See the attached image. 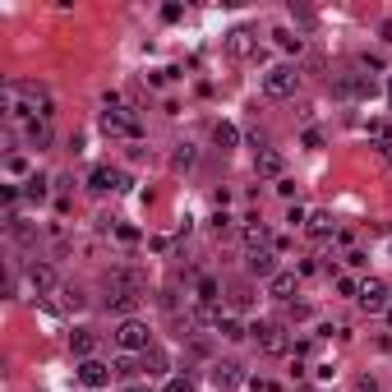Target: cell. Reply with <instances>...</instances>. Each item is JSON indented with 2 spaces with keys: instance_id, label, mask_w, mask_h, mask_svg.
I'll use <instances>...</instances> for the list:
<instances>
[{
  "instance_id": "6da1fadb",
  "label": "cell",
  "mask_w": 392,
  "mask_h": 392,
  "mask_svg": "<svg viewBox=\"0 0 392 392\" xmlns=\"http://www.w3.org/2000/svg\"><path fill=\"white\" fill-rule=\"evenodd\" d=\"M5 111L24 115V120H51L56 115V97L46 93L42 83H33V78H9L5 83Z\"/></svg>"
},
{
  "instance_id": "7a4b0ae2",
  "label": "cell",
  "mask_w": 392,
  "mask_h": 392,
  "mask_svg": "<svg viewBox=\"0 0 392 392\" xmlns=\"http://www.w3.org/2000/svg\"><path fill=\"white\" fill-rule=\"evenodd\" d=\"M102 130L111 134V139H139V115L130 111V106H120L115 97H106V111H102Z\"/></svg>"
},
{
  "instance_id": "3957f363",
  "label": "cell",
  "mask_w": 392,
  "mask_h": 392,
  "mask_svg": "<svg viewBox=\"0 0 392 392\" xmlns=\"http://www.w3.org/2000/svg\"><path fill=\"white\" fill-rule=\"evenodd\" d=\"M332 93H337L341 102H356V97H369V93H374V78L360 70V65H346L341 74H332Z\"/></svg>"
},
{
  "instance_id": "277c9868",
  "label": "cell",
  "mask_w": 392,
  "mask_h": 392,
  "mask_svg": "<svg viewBox=\"0 0 392 392\" xmlns=\"http://www.w3.org/2000/svg\"><path fill=\"white\" fill-rule=\"evenodd\" d=\"M115 346L125 351V356H143V351H153V332L143 319H120V328H115Z\"/></svg>"
},
{
  "instance_id": "5b68a950",
  "label": "cell",
  "mask_w": 392,
  "mask_h": 392,
  "mask_svg": "<svg viewBox=\"0 0 392 392\" xmlns=\"http://www.w3.org/2000/svg\"><path fill=\"white\" fill-rule=\"evenodd\" d=\"M296 93H300V70L296 65H272V70L263 74V97L282 102V97H296Z\"/></svg>"
},
{
  "instance_id": "8992f818",
  "label": "cell",
  "mask_w": 392,
  "mask_h": 392,
  "mask_svg": "<svg viewBox=\"0 0 392 392\" xmlns=\"http://www.w3.org/2000/svg\"><path fill=\"white\" fill-rule=\"evenodd\" d=\"M249 337L259 341V351H268V356H287V328H282V323H254Z\"/></svg>"
},
{
  "instance_id": "52a82bcc",
  "label": "cell",
  "mask_w": 392,
  "mask_h": 392,
  "mask_svg": "<svg viewBox=\"0 0 392 392\" xmlns=\"http://www.w3.org/2000/svg\"><path fill=\"white\" fill-rule=\"evenodd\" d=\"M208 378H212V388H217V392H231V388L249 383V378H244V365H235V360H217Z\"/></svg>"
},
{
  "instance_id": "ba28073f",
  "label": "cell",
  "mask_w": 392,
  "mask_h": 392,
  "mask_svg": "<svg viewBox=\"0 0 392 392\" xmlns=\"http://www.w3.org/2000/svg\"><path fill=\"white\" fill-rule=\"evenodd\" d=\"M244 268H249V277L268 282L272 272H282L277 268V249H272V244H268V249H249V254H244Z\"/></svg>"
},
{
  "instance_id": "9c48e42d",
  "label": "cell",
  "mask_w": 392,
  "mask_h": 392,
  "mask_svg": "<svg viewBox=\"0 0 392 392\" xmlns=\"http://www.w3.org/2000/svg\"><path fill=\"white\" fill-rule=\"evenodd\" d=\"M388 296H392V291H388V282H378V277H369V282H360V305H365L369 314H378V309H388Z\"/></svg>"
},
{
  "instance_id": "30bf717a",
  "label": "cell",
  "mask_w": 392,
  "mask_h": 392,
  "mask_svg": "<svg viewBox=\"0 0 392 392\" xmlns=\"http://www.w3.org/2000/svg\"><path fill=\"white\" fill-rule=\"evenodd\" d=\"M111 374H115V369L111 365H102V360H78V383H83V388H106V383H111Z\"/></svg>"
},
{
  "instance_id": "8fae6325",
  "label": "cell",
  "mask_w": 392,
  "mask_h": 392,
  "mask_svg": "<svg viewBox=\"0 0 392 392\" xmlns=\"http://www.w3.org/2000/svg\"><path fill=\"white\" fill-rule=\"evenodd\" d=\"M106 287L111 291H148V277H143L139 268H111V277H106Z\"/></svg>"
},
{
  "instance_id": "7c38bea8",
  "label": "cell",
  "mask_w": 392,
  "mask_h": 392,
  "mask_svg": "<svg viewBox=\"0 0 392 392\" xmlns=\"http://www.w3.org/2000/svg\"><path fill=\"white\" fill-rule=\"evenodd\" d=\"M51 139H56V134H51V120H28V125H24V143H28V148L46 153V148H51Z\"/></svg>"
},
{
  "instance_id": "4fadbf2b",
  "label": "cell",
  "mask_w": 392,
  "mask_h": 392,
  "mask_svg": "<svg viewBox=\"0 0 392 392\" xmlns=\"http://www.w3.org/2000/svg\"><path fill=\"white\" fill-rule=\"evenodd\" d=\"M143 305V296L139 291H111L106 287V309H115V314H125V319H134V309Z\"/></svg>"
},
{
  "instance_id": "5bb4252c",
  "label": "cell",
  "mask_w": 392,
  "mask_h": 392,
  "mask_svg": "<svg viewBox=\"0 0 392 392\" xmlns=\"http://www.w3.org/2000/svg\"><path fill=\"white\" fill-rule=\"evenodd\" d=\"M254 171H259V175H277V180H282V171H287V157H282L277 148H259V157H254Z\"/></svg>"
},
{
  "instance_id": "9a60e30c",
  "label": "cell",
  "mask_w": 392,
  "mask_h": 392,
  "mask_svg": "<svg viewBox=\"0 0 392 392\" xmlns=\"http://www.w3.org/2000/svg\"><path fill=\"white\" fill-rule=\"evenodd\" d=\"M254 46H259V42H254V33H249V28H231V33H227V51L235 56V61L254 56Z\"/></svg>"
},
{
  "instance_id": "2e32d148",
  "label": "cell",
  "mask_w": 392,
  "mask_h": 392,
  "mask_svg": "<svg viewBox=\"0 0 392 392\" xmlns=\"http://www.w3.org/2000/svg\"><path fill=\"white\" fill-rule=\"evenodd\" d=\"M88 190H93V194L120 190V171H111V166H93V171H88Z\"/></svg>"
},
{
  "instance_id": "e0dca14e",
  "label": "cell",
  "mask_w": 392,
  "mask_h": 392,
  "mask_svg": "<svg viewBox=\"0 0 392 392\" xmlns=\"http://www.w3.org/2000/svg\"><path fill=\"white\" fill-rule=\"evenodd\" d=\"M296 282H300V272H272L268 277V296L272 300H291L296 296Z\"/></svg>"
},
{
  "instance_id": "ac0fdd59",
  "label": "cell",
  "mask_w": 392,
  "mask_h": 392,
  "mask_svg": "<svg viewBox=\"0 0 392 392\" xmlns=\"http://www.w3.org/2000/svg\"><path fill=\"white\" fill-rule=\"evenodd\" d=\"M305 231L314 235V240H328L332 231H337V217H332L328 208H319V212H309V222H305Z\"/></svg>"
},
{
  "instance_id": "d6986e66",
  "label": "cell",
  "mask_w": 392,
  "mask_h": 392,
  "mask_svg": "<svg viewBox=\"0 0 392 392\" xmlns=\"http://www.w3.org/2000/svg\"><path fill=\"white\" fill-rule=\"evenodd\" d=\"M28 282H33V287L37 291H42V296H46V291H56V268H51V263H28Z\"/></svg>"
},
{
  "instance_id": "ffe728a7",
  "label": "cell",
  "mask_w": 392,
  "mask_h": 392,
  "mask_svg": "<svg viewBox=\"0 0 392 392\" xmlns=\"http://www.w3.org/2000/svg\"><path fill=\"white\" fill-rule=\"evenodd\" d=\"M240 235H244V244H249V249H268V244H272V235H268V227H263L259 217H249V222H244Z\"/></svg>"
},
{
  "instance_id": "44dd1931",
  "label": "cell",
  "mask_w": 392,
  "mask_h": 392,
  "mask_svg": "<svg viewBox=\"0 0 392 392\" xmlns=\"http://www.w3.org/2000/svg\"><path fill=\"white\" fill-rule=\"evenodd\" d=\"M194 296H199V305H217L222 300V287H217V277H199V287H194Z\"/></svg>"
},
{
  "instance_id": "7402d4cb",
  "label": "cell",
  "mask_w": 392,
  "mask_h": 392,
  "mask_svg": "<svg viewBox=\"0 0 392 392\" xmlns=\"http://www.w3.org/2000/svg\"><path fill=\"white\" fill-rule=\"evenodd\" d=\"M70 346H74V356H78V360H93V346H97V337H93L88 328H74Z\"/></svg>"
},
{
  "instance_id": "603a6c76",
  "label": "cell",
  "mask_w": 392,
  "mask_h": 392,
  "mask_svg": "<svg viewBox=\"0 0 392 392\" xmlns=\"http://www.w3.org/2000/svg\"><path fill=\"white\" fill-rule=\"evenodd\" d=\"M46 194H51V190H46V175H28V180H24V199L28 203H46Z\"/></svg>"
},
{
  "instance_id": "cb8c5ba5",
  "label": "cell",
  "mask_w": 392,
  "mask_h": 392,
  "mask_svg": "<svg viewBox=\"0 0 392 392\" xmlns=\"http://www.w3.org/2000/svg\"><path fill=\"white\" fill-rule=\"evenodd\" d=\"M272 37H277V46H282V51H305V37H300V33H291V28H277V33H272Z\"/></svg>"
},
{
  "instance_id": "d4e9b609",
  "label": "cell",
  "mask_w": 392,
  "mask_h": 392,
  "mask_svg": "<svg viewBox=\"0 0 392 392\" xmlns=\"http://www.w3.org/2000/svg\"><path fill=\"white\" fill-rule=\"evenodd\" d=\"M194 162H199V148H194V143H180V148H175V157H171L175 171H190Z\"/></svg>"
},
{
  "instance_id": "484cf974",
  "label": "cell",
  "mask_w": 392,
  "mask_h": 392,
  "mask_svg": "<svg viewBox=\"0 0 392 392\" xmlns=\"http://www.w3.org/2000/svg\"><path fill=\"white\" fill-rule=\"evenodd\" d=\"M212 139H217V148H235V143H240V130H235L231 120H222L217 130H212Z\"/></svg>"
},
{
  "instance_id": "4316f807",
  "label": "cell",
  "mask_w": 392,
  "mask_h": 392,
  "mask_svg": "<svg viewBox=\"0 0 392 392\" xmlns=\"http://www.w3.org/2000/svg\"><path fill=\"white\" fill-rule=\"evenodd\" d=\"M217 332H222L227 341H240V337H249V328H244L240 319H217Z\"/></svg>"
},
{
  "instance_id": "83f0119b",
  "label": "cell",
  "mask_w": 392,
  "mask_h": 392,
  "mask_svg": "<svg viewBox=\"0 0 392 392\" xmlns=\"http://www.w3.org/2000/svg\"><path fill=\"white\" fill-rule=\"evenodd\" d=\"M143 369H148V374H166V351H143Z\"/></svg>"
},
{
  "instance_id": "f1b7e54d",
  "label": "cell",
  "mask_w": 392,
  "mask_h": 392,
  "mask_svg": "<svg viewBox=\"0 0 392 392\" xmlns=\"http://www.w3.org/2000/svg\"><path fill=\"white\" fill-rule=\"evenodd\" d=\"M291 19L305 24V28H314V9H305V5H291Z\"/></svg>"
},
{
  "instance_id": "f546056e",
  "label": "cell",
  "mask_w": 392,
  "mask_h": 392,
  "mask_svg": "<svg viewBox=\"0 0 392 392\" xmlns=\"http://www.w3.org/2000/svg\"><path fill=\"white\" fill-rule=\"evenodd\" d=\"M162 392H194V383H190V378H180V374H175V378H166V388Z\"/></svg>"
},
{
  "instance_id": "4dcf8cb0",
  "label": "cell",
  "mask_w": 392,
  "mask_h": 392,
  "mask_svg": "<svg viewBox=\"0 0 392 392\" xmlns=\"http://www.w3.org/2000/svg\"><path fill=\"white\" fill-rule=\"evenodd\" d=\"M212 231L227 235V231H231V212H217V217H212Z\"/></svg>"
},
{
  "instance_id": "1f68e13d",
  "label": "cell",
  "mask_w": 392,
  "mask_h": 392,
  "mask_svg": "<svg viewBox=\"0 0 392 392\" xmlns=\"http://www.w3.org/2000/svg\"><path fill=\"white\" fill-rule=\"evenodd\" d=\"M287 222H291V227H305L309 212H305V208H291V212H287Z\"/></svg>"
},
{
  "instance_id": "d6a6232c",
  "label": "cell",
  "mask_w": 392,
  "mask_h": 392,
  "mask_svg": "<svg viewBox=\"0 0 392 392\" xmlns=\"http://www.w3.org/2000/svg\"><path fill=\"white\" fill-rule=\"evenodd\" d=\"M337 291H341V296H360V287L351 277H337Z\"/></svg>"
},
{
  "instance_id": "836d02e7",
  "label": "cell",
  "mask_w": 392,
  "mask_h": 392,
  "mask_svg": "<svg viewBox=\"0 0 392 392\" xmlns=\"http://www.w3.org/2000/svg\"><path fill=\"white\" fill-rule=\"evenodd\" d=\"M180 14H185L180 5H162V19H166V24H175V19H180Z\"/></svg>"
},
{
  "instance_id": "e575fe53",
  "label": "cell",
  "mask_w": 392,
  "mask_h": 392,
  "mask_svg": "<svg viewBox=\"0 0 392 392\" xmlns=\"http://www.w3.org/2000/svg\"><path fill=\"white\" fill-rule=\"evenodd\" d=\"M305 148H323V134L319 130H305Z\"/></svg>"
},
{
  "instance_id": "d590c367",
  "label": "cell",
  "mask_w": 392,
  "mask_h": 392,
  "mask_svg": "<svg viewBox=\"0 0 392 392\" xmlns=\"http://www.w3.org/2000/svg\"><path fill=\"white\" fill-rule=\"evenodd\" d=\"M356 392H378V383H374V378L365 374V378H356Z\"/></svg>"
},
{
  "instance_id": "8d00e7d4",
  "label": "cell",
  "mask_w": 392,
  "mask_h": 392,
  "mask_svg": "<svg viewBox=\"0 0 392 392\" xmlns=\"http://www.w3.org/2000/svg\"><path fill=\"white\" fill-rule=\"evenodd\" d=\"M254 392H277V383H268V378H249Z\"/></svg>"
},
{
  "instance_id": "74e56055",
  "label": "cell",
  "mask_w": 392,
  "mask_h": 392,
  "mask_svg": "<svg viewBox=\"0 0 392 392\" xmlns=\"http://www.w3.org/2000/svg\"><path fill=\"white\" fill-rule=\"evenodd\" d=\"M378 37H383V42H392V19H383V28H378Z\"/></svg>"
},
{
  "instance_id": "f35d334b",
  "label": "cell",
  "mask_w": 392,
  "mask_h": 392,
  "mask_svg": "<svg viewBox=\"0 0 392 392\" xmlns=\"http://www.w3.org/2000/svg\"><path fill=\"white\" fill-rule=\"evenodd\" d=\"M378 153H383V162H388V171H392V143H383Z\"/></svg>"
},
{
  "instance_id": "ab89813d",
  "label": "cell",
  "mask_w": 392,
  "mask_h": 392,
  "mask_svg": "<svg viewBox=\"0 0 392 392\" xmlns=\"http://www.w3.org/2000/svg\"><path fill=\"white\" fill-rule=\"evenodd\" d=\"M388 106H392V74H388Z\"/></svg>"
},
{
  "instance_id": "60d3db41",
  "label": "cell",
  "mask_w": 392,
  "mask_h": 392,
  "mask_svg": "<svg viewBox=\"0 0 392 392\" xmlns=\"http://www.w3.org/2000/svg\"><path fill=\"white\" fill-rule=\"evenodd\" d=\"M125 392H148V388H125Z\"/></svg>"
},
{
  "instance_id": "b9f144b4",
  "label": "cell",
  "mask_w": 392,
  "mask_h": 392,
  "mask_svg": "<svg viewBox=\"0 0 392 392\" xmlns=\"http://www.w3.org/2000/svg\"><path fill=\"white\" fill-rule=\"evenodd\" d=\"M388 323H392V309H388Z\"/></svg>"
}]
</instances>
